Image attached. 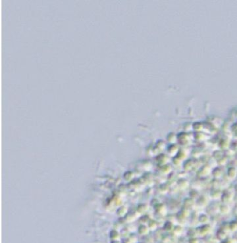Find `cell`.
I'll use <instances>...</instances> for the list:
<instances>
[{
	"mask_svg": "<svg viewBox=\"0 0 237 243\" xmlns=\"http://www.w3.org/2000/svg\"><path fill=\"white\" fill-rule=\"evenodd\" d=\"M187 236H188V237H189V238H196L198 236L197 229L194 228H190L189 230H188V231H187Z\"/></svg>",
	"mask_w": 237,
	"mask_h": 243,
	"instance_id": "ffe728a7",
	"label": "cell"
},
{
	"mask_svg": "<svg viewBox=\"0 0 237 243\" xmlns=\"http://www.w3.org/2000/svg\"><path fill=\"white\" fill-rule=\"evenodd\" d=\"M158 190H159L160 193L163 194V195L166 194V193H167L168 191H169V186L168 184L161 183L160 185Z\"/></svg>",
	"mask_w": 237,
	"mask_h": 243,
	"instance_id": "d6986e66",
	"label": "cell"
},
{
	"mask_svg": "<svg viewBox=\"0 0 237 243\" xmlns=\"http://www.w3.org/2000/svg\"><path fill=\"white\" fill-rule=\"evenodd\" d=\"M156 162L157 163V164L160 166H161L165 164H167L169 160V158L167 155L160 153L159 154H157V157H156Z\"/></svg>",
	"mask_w": 237,
	"mask_h": 243,
	"instance_id": "5b68a950",
	"label": "cell"
},
{
	"mask_svg": "<svg viewBox=\"0 0 237 243\" xmlns=\"http://www.w3.org/2000/svg\"><path fill=\"white\" fill-rule=\"evenodd\" d=\"M188 243H200L198 238H189V241Z\"/></svg>",
	"mask_w": 237,
	"mask_h": 243,
	"instance_id": "83f0119b",
	"label": "cell"
},
{
	"mask_svg": "<svg viewBox=\"0 0 237 243\" xmlns=\"http://www.w3.org/2000/svg\"><path fill=\"white\" fill-rule=\"evenodd\" d=\"M236 221H237V216H236Z\"/></svg>",
	"mask_w": 237,
	"mask_h": 243,
	"instance_id": "f546056e",
	"label": "cell"
},
{
	"mask_svg": "<svg viewBox=\"0 0 237 243\" xmlns=\"http://www.w3.org/2000/svg\"><path fill=\"white\" fill-rule=\"evenodd\" d=\"M183 206L185 208H188L190 210V209L193 208L194 206H196V201H195L194 199L190 197L186 198L185 199L183 202Z\"/></svg>",
	"mask_w": 237,
	"mask_h": 243,
	"instance_id": "30bf717a",
	"label": "cell"
},
{
	"mask_svg": "<svg viewBox=\"0 0 237 243\" xmlns=\"http://www.w3.org/2000/svg\"><path fill=\"white\" fill-rule=\"evenodd\" d=\"M221 243H237V241L234 238H227L226 239L222 241Z\"/></svg>",
	"mask_w": 237,
	"mask_h": 243,
	"instance_id": "4316f807",
	"label": "cell"
},
{
	"mask_svg": "<svg viewBox=\"0 0 237 243\" xmlns=\"http://www.w3.org/2000/svg\"><path fill=\"white\" fill-rule=\"evenodd\" d=\"M223 171H222L221 167H215V168H214L211 171L212 175H213L215 179H219L221 178L223 176Z\"/></svg>",
	"mask_w": 237,
	"mask_h": 243,
	"instance_id": "9a60e30c",
	"label": "cell"
},
{
	"mask_svg": "<svg viewBox=\"0 0 237 243\" xmlns=\"http://www.w3.org/2000/svg\"><path fill=\"white\" fill-rule=\"evenodd\" d=\"M149 231L150 230H149L148 226L145 225H141L139 228V233H140V234H142V235H145V234H148Z\"/></svg>",
	"mask_w": 237,
	"mask_h": 243,
	"instance_id": "7402d4cb",
	"label": "cell"
},
{
	"mask_svg": "<svg viewBox=\"0 0 237 243\" xmlns=\"http://www.w3.org/2000/svg\"><path fill=\"white\" fill-rule=\"evenodd\" d=\"M234 198V195L232 192L229 191H224L222 192L221 195V201L224 204H228Z\"/></svg>",
	"mask_w": 237,
	"mask_h": 243,
	"instance_id": "277c9868",
	"label": "cell"
},
{
	"mask_svg": "<svg viewBox=\"0 0 237 243\" xmlns=\"http://www.w3.org/2000/svg\"><path fill=\"white\" fill-rule=\"evenodd\" d=\"M148 226L149 230H151V231H155V230L157 229L158 227L157 222L154 220H150L148 221Z\"/></svg>",
	"mask_w": 237,
	"mask_h": 243,
	"instance_id": "44dd1931",
	"label": "cell"
},
{
	"mask_svg": "<svg viewBox=\"0 0 237 243\" xmlns=\"http://www.w3.org/2000/svg\"><path fill=\"white\" fill-rule=\"evenodd\" d=\"M221 195L222 192H221V191H220L218 188H214V190L211 192L210 196L213 199L217 200L218 199H221Z\"/></svg>",
	"mask_w": 237,
	"mask_h": 243,
	"instance_id": "ac0fdd59",
	"label": "cell"
},
{
	"mask_svg": "<svg viewBox=\"0 0 237 243\" xmlns=\"http://www.w3.org/2000/svg\"><path fill=\"white\" fill-rule=\"evenodd\" d=\"M227 177L231 179H233L237 178V169L235 167L233 166L230 167L227 170Z\"/></svg>",
	"mask_w": 237,
	"mask_h": 243,
	"instance_id": "4fadbf2b",
	"label": "cell"
},
{
	"mask_svg": "<svg viewBox=\"0 0 237 243\" xmlns=\"http://www.w3.org/2000/svg\"><path fill=\"white\" fill-rule=\"evenodd\" d=\"M178 152V149H177L175 146H173V147H170L168 149V154L169 156H171V157H176L177 154Z\"/></svg>",
	"mask_w": 237,
	"mask_h": 243,
	"instance_id": "cb8c5ba5",
	"label": "cell"
},
{
	"mask_svg": "<svg viewBox=\"0 0 237 243\" xmlns=\"http://www.w3.org/2000/svg\"><path fill=\"white\" fill-rule=\"evenodd\" d=\"M184 231V229L182 227L181 225H175L174 227L173 231H172V233L174 234V236L176 237H180L182 235V233Z\"/></svg>",
	"mask_w": 237,
	"mask_h": 243,
	"instance_id": "e0dca14e",
	"label": "cell"
},
{
	"mask_svg": "<svg viewBox=\"0 0 237 243\" xmlns=\"http://www.w3.org/2000/svg\"><path fill=\"white\" fill-rule=\"evenodd\" d=\"M172 160H173V165L175 166H179L182 164H183V161L181 160V159L179 158H178L177 157H173V159H172Z\"/></svg>",
	"mask_w": 237,
	"mask_h": 243,
	"instance_id": "d4e9b609",
	"label": "cell"
},
{
	"mask_svg": "<svg viewBox=\"0 0 237 243\" xmlns=\"http://www.w3.org/2000/svg\"><path fill=\"white\" fill-rule=\"evenodd\" d=\"M196 229H197L198 236H200V237L208 236L212 231V228L210 224L201 225Z\"/></svg>",
	"mask_w": 237,
	"mask_h": 243,
	"instance_id": "7a4b0ae2",
	"label": "cell"
},
{
	"mask_svg": "<svg viewBox=\"0 0 237 243\" xmlns=\"http://www.w3.org/2000/svg\"><path fill=\"white\" fill-rule=\"evenodd\" d=\"M211 171L212 170L211 166H208L207 164H204L202 166L198 169L197 171V175L198 178H205L208 176L210 174H211Z\"/></svg>",
	"mask_w": 237,
	"mask_h": 243,
	"instance_id": "6da1fadb",
	"label": "cell"
},
{
	"mask_svg": "<svg viewBox=\"0 0 237 243\" xmlns=\"http://www.w3.org/2000/svg\"><path fill=\"white\" fill-rule=\"evenodd\" d=\"M227 160L228 159H227L226 158H224V157H222V158H221L219 159V160H218L217 161V164H218L219 166H223V165H224L226 164L227 163Z\"/></svg>",
	"mask_w": 237,
	"mask_h": 243,
	"instance_id": "484cf974",
	"label": "cell"
},
{
	"mask_svg": "<svg viewBox=\"0 0 237 243\" xmlns=\"http://www.w3.org/2000/svg\"><path fill=\"white\" fill-rule=\"evenodd\" d=\"M195 166H196V162L192 159H186L182 164V168L185 171H192Z\"/></svg>",
	"mask_w": 237,
	"mask_h": 243,
	"instance_id": "3957f363",
	"label": "cell"
},
{
	"mask_svg": "<svg viewBox=\"0 0 237 243\" xmlns=\"http://www.w3.org/2000/svg\"><path fill=\"white\" fill-rule=\"evenodd\" d=\"M207 204H208V200H207V198L204 195H202V196H198V199L196 202V206L201 207L202 208L203 207L206 206Z\"/></svg>",
	"mask_w": 237,
	"mask_h": 243,
	"instance_id": "ba28073f",
	"label": "cell"
},
{
	"mask_svg": "<svg viewBox=\"0 0 237 243\" xmlns=\"http://www.w3.org/2000/svg\"><path fill=\"white\" fill-rule=\"evenodd\" d=\"M228 231H230L228 229H225L223 227L220 228L217 231V233H216V238L219 241H224L227 238H228Z\"/></svg>",
	"mask_w": 237,
	"mask_h": 243,
	"instance_id": "8992f818",
	"label": "cell"
},
{
	"mask_svg": "<svg viewBox=\"0 0 237 243\" xmlns=\"http://www.w3.org/2000/svg\"><path fill=\"white\" fill-rule=\"evenodd\" d=\"M229 231L233 233L237 232V221H232L228 224Z\"/></svg>",
	"mask_w": 237,
	"mask_h": 243,
	"instance_id": "603a6c76",
	"label": "cell"
},
{
	"mask_svg": "<svg viewBox=\"0 0 237 243\" xmlns=\"http://www.w3.org/2000/svg\"><path fill=\"white\" fill-rule=\"evenodd\" d=\"M231 210V208L228 206V204H221L219 205V212L223 215H227L228 213H229Z\"/></svg>",
	"mask_w": 237,
	"mask_h": 243,
	"instance_id": "2e32d148",
	"label": "cell"
},
{
	"mask_svg": "<svg viewBox=\"0 0 237 243\" xmlns=\"http://www.w3.org/2000/svg\"><path fill=\"white\" fill-rule=\"evenodd\" d=\"M198 221L201 225H206V224H209L210 222V217L207 214H204V213H202V214L199 215L198 217Z\"/></svg>",
	"mask_w": 237,
	"mask_h": 243,
	"instance_id": "7c38bea8",
	"label": "cell"
},
{
	"mask_svg": "<svg viewBox=\"0 0 237 243\" xmlns=\"http://www.w3.org/2000/svg\"><path fill=\"white\" fill-rule=\"evenodd\" d=\"M177 185L178 188H179L180 189L185 190L186 188L189 187V183L188 181V180H186L185 178H180L178 179L177 182Z\"/></svg>",
	"mask_w": 237,
	"mask_h": 243,
	"instance_id": "9c48e42d",
	"label": "cell"
},
{
	"mask_svg": "<svg viewBox=\"0 0 237 243\" xmlns=\"http://www.w3.org/2000/svg\"><path fill=\"white\" fill-rule=\"evenodd\" d=\"M155 210L156 213L160 216H165L167 213V207L164 204L159 203L156 204Z\"/></svg>",
	"mask_w": 237,
	"mask_h": 243,
	"instance_id": "52a82bcc",
	"label": "cell"
},
{
	"mask_svg": "<svg viewBox=\"0 0 237 243\" xmlns=\"http://www.w3.org/2000/svg\"><path fill=\"white\" fill-rule=\"evenodd\" d=\"M235 191L237 192V184H236V185L235 187Z\"/></svg>",
	"mask_w": 237,
	"mask_h": 243,
	"instance_id": "f1b7e54d",
	"label": "cell"
},
{
	"mask_svg": "<svg viewBox=\"0 0 237 243\" xmlns=\"http://www.w3.org/2000/svg\"><path fill=\"white\" fill-rule=\"evenodd\" d=\"M172 171V167L169 164H165L163 166H160V172L161 175H169Z\"/></svg>",
	"mask_w": 237,
	"mask_h": 243,
	"instance_id": "8fae6325",
	"label": "cell"
},
{
	"mask_svg": "<svg viewBox=\"0 0 237 243\" xmlns=\"http://www.w3.org/2000/svg\"><path fill=\"white\" fill-rule=\"evenodd\" d=\"M174 224H173V222L172 221H167L165 222L163 225V230L166 232H168L170 233L173 231L174 227Z\"/></svg>",
	"mask_w": 237,
	"mask_h": 243,
	"instance_id": "5bb4252c",
	"label": "cell"
}]
</instances>
